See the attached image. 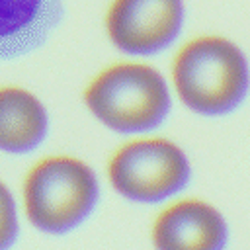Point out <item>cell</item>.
<instances>
[{
  "instance_id": "9",
  "label": "cell",
  "mask_w": 250,
  "mask_h": 250,
  "mask_svg": "<svg viewBox=\"0 0 250 250\" xmlns=\"http://www.w3.org/2000/svg\"><path fill=\"white\" fill-rule=\"evenodd\" d=\"M18 236V217L12 193L0 182V250H8Z\"/></svg>"
},
{
  "instance_id": "3",
  "label": "cell",
  "mask_w": 250,
  "mask_h": 250,
  "mask_svg": "<svg viewBox=\"0 0 250 250\" xmlns=\"http://www.w3.org/2000/svg\"><path fill=\"white\" fill-rule=\"evenodd\" d=\"M98 182L90 166L72 156H49L37 162L23 182L27 219L51 234L78 227L94 209Z\"/></svg>"
},
{
  "instance_id": "4",
  "label": "cell",
  "mask_w": 250,
  "mask_h": 250,
  "mask_svg": "<svg viewBox=\"0 0 250 250\" xmlns=\"http://www.w3.org/2000/svg\"><path fill=\"white\" fill-rule=\"evenodd\" d=\"M113 188L133 201L152 203L180 191L189 178L184 150L168 139L143 137L119 146L109 160Z\"/></svg>"
},
{
  "instance_id": "2",
  "label": "cell",
  "mask_w": 250,
  "mask_h": 250,
  "mask_svg": "<svg viewBox=\"0 0 250 250\" xmlns=\"http://www.w3.org/2000/svg\"><path fill=\"white\" fill-rule=\"evenodd\" d=\"M84 104L105 127L139 133L160 125L170 111L164 76L145 62L123 61L98 72L84 90Z\"/></svg>"
},
{
  "instance_id": "1",
  "label": "cell",
  "mask_w": 250,
  "mask_h": 250,
  "mask_svg": "<svg viewBox=\"0 0 250 250\" xmlns=\"http://www.w3.org/2000/svg\"><path fill=\"white\" fill-rule=\"evenodd\" d=\"M174 90L191 111L223 115L246 96L248 61L242 49L223 35H197L184 43L172 61Z\"/></svg>"
},
{
  "instance_id": "8",
  "label": "cell",
  "mask_w": 250,
  "mask_h": 250,
  "mask_svg": "<svg viewBox=\"0 0 250 250\" xmlns=\"http://www.w3.org/2000/svg\"><path fill=\"white\" fill-rule=\"evenodd\" d=\"M45 105L29 90L20 86L0 88V150H33L47 135Z\"/></svg>"
},
{
  "instance_id": "5",
  "label": "cell",
  "mask_w": 250,
  "mask_h": 250,
  "mask_svg": "<svg viewBox=\"0 0 250 250\" xmlns=\"http://www.w3.org/2000/svg\"><path fill=\"white\" fill-rule=\"evenodd\" d=\"M184 18V0H111L104 25L119 51L154 55L176 41Z\"/></svg>"
},
{
  "instance_id": "6",
  "label": "cell",
  "mask_w": 250,
  "mask_h": 250,
  "mask_svg": "<svg viewBox=\"0 0 250 250\" xmlns=\"http://www.w3.org/2000/svg\"><path fill=\"white\" fill-rule=\"evenodd\" d=\"M152 242L156 250H223L227 225L209 203L184 199L168 205L156 217Z\"/></svg>"
},
{
  "instance_id": "7",
  "label": "cell",
  "mask_w": 250,
  "mask_h": 250,
  "mask_svg": "<svg viewBox=\"0 0 250 250\" xmlns=\"http://www.w3.org/2000/svg\"><path fill=\"white\" fill-rule=\"evenodd\" d=\"M64 14V0H0V61L41 47Z\"/></svg>"
}]
</instances>
